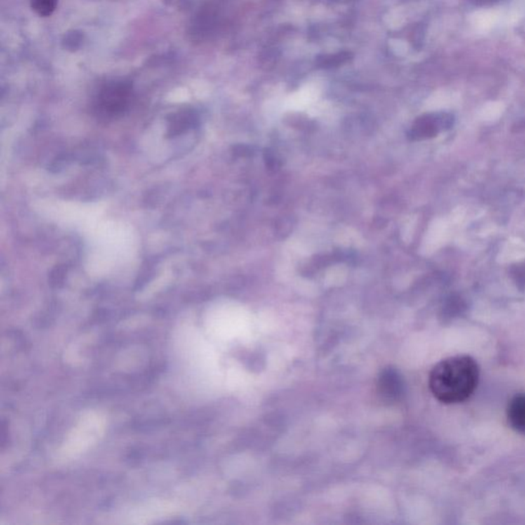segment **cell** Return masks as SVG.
Masks as SVG:
<instances>
[{
    "label": "cell",
    "instance_id": "6da1fadb",
    "mask_svg": "<svg viewBox=\"0 0 525 525\" xmlns=\"http://www.w3.org/2000/svg\"><path fill=\"white\" fill-rule=\"evenodd\" d=\"M479 381V367L472 357L456 355L433 367L429 387L433 396L446 404H460L474 393Z\"/></svg>",
    "mask_w": 525,
    "mask_h": 525
},
{
    "label": "cell",
    "instance_id": "277c9868",
    "mask_svg": "<svg viewBox=\"0 0 525 525\" xmlns=\"http://www.w3.org/2000/svg\"><path fill=\"white\" fill-rule=\"evenodd\" d=\"M507 418L511 427L525 434V395H517L511 400L507 409Z\"/></svg>",
    "mask_w": 525,
    "mask_h": 525
},
{
    "label": "cell",
    "instance_id": "5b68a950",
    "mask_svg": "<svg viewBox=\"0 0 525 525\" xmlns=\"http://www.w3.org/2000/svg\"><path fill=\"white\" fill-rule=\"evenodd\" d=\"M496 21V16L491 11H477L471 18V22L478 30H489L493 27Z\"/></svg>",
    "mask_w": 525,
    "mask_h": 525
},
{
    "label": "cell",
    "instance_id": "52a82bcc",
    "mask_svg": "<svg viewBox=\"0 0 525 525\" xmlns=\"http://www.w3.org/2000/svg\"><path fill=\"white\" fill-rule=\"evenodd\" d=\"M511 276L513 277L514 281L516 282L520 289H525V262L517 264L513 266L510 270Z\"/></svg>",
    "mask_w": 525,
    "mask_h": 525
},
{
    "label": "cell",
    "instance_id": "7a4b0ae2",
    "mask_svg": "<svg viewBox=\"0 0 525 525\" xmlns=\"http://www.w3.org/2000/svg\"><path fill=\"white\" fill-rule=\"evenodd\" d=\"M131 99V86L128 82H108L96 96V112L102 116H117L128 108Z\"/></svg>",
    "mask_w": 525,
    "mask_h": 525
},
{
    "label": "cell",
    "instance_id": "3957f363",
    "mask_svg": "<svg viewBox=\"0 0 525 525\" xmlns=\"http://www.w3.org/2000/svg\"><path fill=\"white\" fill-rule=\"evenodd\" d=\"M453 126V119L449 115H426L414 122L409 136L414 141L427 140L434 138L442 131Z\"/></svg>",
    "mask_w": 525,
    "mask_h": 525
},
{
    "label": "cell",
    "instance_id": "8992f818",
    "mask_svg": "<svg viewBox=\"0 0 525 525\" xmlns=\"http://www.w3.org/2000/svg\"><path fill=\"white\" fill-rule=\"evenodd\" d=\"M31 8L40 16L53 15L58 6V0H30Z\"/></svg>",
    "mask_w": 525,
    "mask_h": 525
}]
</instances>
